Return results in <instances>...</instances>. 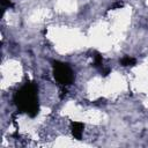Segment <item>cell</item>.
Masks as SVG:
<instances>
[{
	"label": "cell",
	"instance_id": "1",
	"mask_svg": "<svg viewBox=\"0 0 148 148\" xmlns=\"http://www.w3.org/2000/svg\"><path fill=\"white\" fill-rule=\"evenodd\" d=\"M20 106L27 112L35 114L37 112V102H36V94L32 87L28 86L24 87L21 92H18V102Z\"/></svg>",
	"mask_w": 148,
	"mask_h": 148
},
{
	"label": "cell",
	"instance_id": "2",
	"mask_svg": "<svg viewBox=\"0 0 148 148\" xmlns=\"http://www.w3.org/2000/svg\"><path fill=\"white\" fill-rule=\"evenodd\" d=\"M54 77L60 83L67 84L72 81V72L65 64L56 65V67H54Z\"/></svg>",
	"mask_w": 148,
	"mask_h": 148
}]
</instances>
